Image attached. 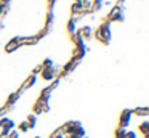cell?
I'll return each mask as SVG.
<instances>
[{
  "label": "cell",
  "mask_w": 149,
  "mask_h": 138,
  "mask_svg": "<svg viewBox=\"0 0 149 138\" xmlns=\"http://www.w3.org/2000/svg\"><path fill=\"white\" fill-rule=\"evenodd\" d=\"M109 26H103V27H101L100 29V32H98V34H96V37L98 39H100V40L101 42H107V40H109Z\"/></svg>",
  "instance_id": "obj_1"
},
{
  "label": "cell",
  "mask_w": 149,
  "mask_h": 138,
  "mask_svg": "<svg viewBox=\"0 0 149 138\" xmlns=\"http://www.w3.org/2000/svg\"><path fill=\"white\" fill-rule=\"evenodd\" d=\"M130 117H132V111H128V109H127V111L122 112V117H120V122H119V124L122 125V127H127V125H128Z\"/></svg>",
  "instance_id": "obj_2"
},
{
  "label": "cell",
  "mask_w": 149,
  "mask_h": 138,
  "mask_svg": "<svg viewBox=\"0 0 149 138\" xmlns=\"http://www.w3.org/2000/svg\"><path fill=\"white\" fill-rule=\"evenodd\" d=\"M139 132L141 133H149V120H146V122H143L141 125H139Z\"/></svg>",
  "instance_id": "obj_3"
},
{
  "label": "cell",
  "mask_w": 149,
  "mask_h": 138,
  "mask_svg": "<svg viewBox=\"0 0 149 138\" xmlns=\"http://www.w3.org/2000/svg\"><path fill=\"white\" fill-rule=\"evenodd\" d=\"M34 82H36V77H34V76H32V77H31V79H29V80H27V82H26V87H29V85H32V83H34Z\"/></svg>",
  "instance_id": "obj_4"
},
{
  "label": "cell",
  "mask_w": 149,
  "mask_h": 138,
  "mask_svg": "<svg viewBox=\"0 0 149 138\" xmlns=\"http://www.w3.org/2000/svg\"><path fill=\"white\" fill-rule=\"evenodd\" d=\"M144 138H149V133H146V135H144Z\"/></svg>",
  "instance_id": "obj_5"
}]
</instances>
